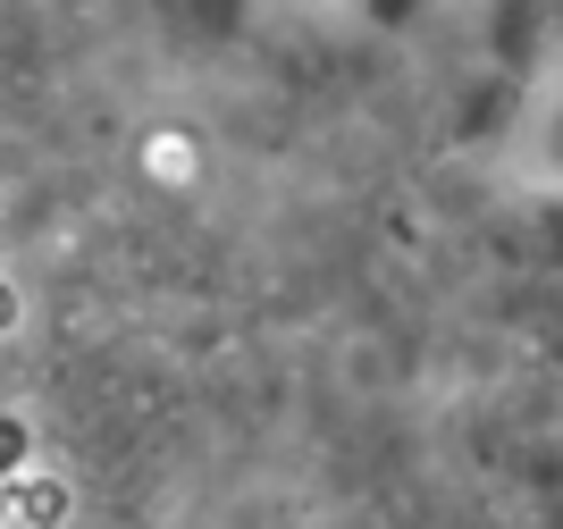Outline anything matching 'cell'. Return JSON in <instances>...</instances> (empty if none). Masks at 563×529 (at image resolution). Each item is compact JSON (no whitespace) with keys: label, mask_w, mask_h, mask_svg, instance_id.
I'll use <instances>...</instances> for the list:
<instances>
[{"label":"cell","mask_w":563,"mask_h":529,"mask_svg":"<svg viewBox=\"0 0 563 529\" xmlns=\"http://www.w3.org/2000/svg\"><path fill=\"white\" fill-rule=\"evenodd\" d=\"M488 51L505 76H530L547 59V9L539 0H496L488 9Z\"/></svg>","instance_id":"obj_1"},{"label":"cell","mask_w":563,"mask_h":529,"mask_svg":"<svg viewBox=\"0 0 563 529\" xmlns=\"http://www.w3.org/2000/svg\"><path fill=\"white\" fill-rule=\"evenodd\" d=\"M505 118H514V76H488V85L463 92V118H454V126H463V143H479V135H496Z\"/></svg>","instance_id":"obj_2"},{"label":"cell","mask_w":563,"mask_h":529,"mask_svg":"<svg viewBox=\"0 0 563 529\" xmlns=\"http://www.w3.org/2000/svg\"><path fill=\"white\" fill-rule=\"evenodd\" d=\"M530 337H539V345H547V353H555V362H563V295H555V302H547V311H539V328H530Z\"/></svg>","instance_id":"obj_3"},{"label":"cell","mask_w":563,"mask_h":529,"mask_svg":"<svg viewBox=\"0 0 563 529\" xmlns=\"http://www.w3.org/2000/svg\"><path fill=\"white\" fill-rule=\"evenodd\" d=\"M539 253H547V261H563V202H547V210H539Z\"/></svg>","instance_id":"obj_4"},{"label":"cell","mask_w":563,"mask_h":529,"mask_svg":"<svg viewBox=\"0 0 563 529\" xmlns=\"http://www.w3.org/2000/svg\"><path fill=\"white\" fill-rule=\"evenodd\" d=\"M18 462H25V420L0 412V471H18Z\"/></svg>","instance_id":"obj_5"},{"label":"cell","mask_w":563,"mask_h":529,"mask_svg":"<svg viewBox=\"0 0 563 529\" xmlns=\"http://www.w3.org/2000/svg\"><path fill=\"white\" fill-rule=\"evenodd\" d=\"M59 513H68V496H59V487H34V496H25V521H59Z\"/></svg>","instance_id":"obj_6"},{"label":"cell","mask_w":563,"mask_h":529,"mask_svg":"<svg viewBox=\"0 0 563 529\" xmlns=\"http://www.w3.org/2000/svg\"><path fill=\"white\" fill-rule=\"evenodd\" d=\"M412 9H421V0H371V18H378V25H404Z\"/></svg>","instance_id":"obj_7"},{"label":"cell","mask_w":563,"mask_h":529,"mask_svg":"<svg viewBox=\"0 0 563 529\" xmlns=\"http://www.w3.org/2000/svg\"><path fill=\"white\" fill-rule=\"evenodd\" d=\"M547 168H563V101H555V118H547Z\"/></svg>","instance_id":"obj_8"},{"label":"cell","mask_w":563,"mask_h":529,"mask_svg":"<svg viewBox=\"0 0 563 529\" xmlns=\"http://www.w3.org/2000/svg\"><path fill=\"white\" fill-rule=\"evenodd\" d=\"M539 9H547V34H563V0H539Z\"/></svg>","instance_id":"obj_9"},{"label":"cell","mask_w":563,"mask_h":529,"mask_svg":"<svg viewBox=\"0 0 563 529\" xmlns=\"http://www.w3.org/2000/svg\"><path fill=\"white\" fill-rule=\"evenodd\" d=\"M9 320H18V295H9V286H0V328H9Z\"/></svg>","instance_id":"obj_10"},{"label":"cell","mask_w":563,"mask_h":529,"mask_svg":"<svg viewBox=\"0 0 563 529\" xmlns=\"http://www.w3.org/2000/svg\"><path fill=\"white\" fill-rule=\"evenodd\" d=\"M0 513H9V496H0Z\"/></svg>","instance_id":"obj_11"}]
</instances>
